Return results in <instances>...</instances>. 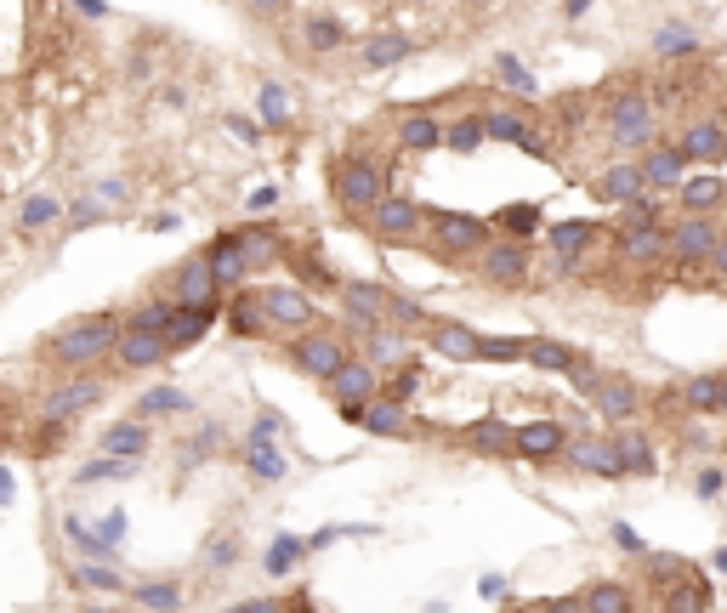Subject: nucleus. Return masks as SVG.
<instances>
[{"label": "nucleus", "instance_id": "052dcab7", "mask_svg": "<svg viewBox=\"0 0 727 613\" xmlns=\"http://www.w3.org/2000/svg\"><path fill=\"white\" fill-rule=\"evenodd\" d=\"M478 591H483V596H506V579H500V574H483V579H478Z\"/></svg>", "mask_w": 727, "mask_h": 613}, {"label": "nucleus", "instance_id": "f257e3e1", "mask_svg": "<svg viewBox=\"0 0 727 613\" xmlns=\"http://www.w3.org/2000/svg\"><path fill=\"white\" fill-rule=\"evenodd\" d=\"M120 347V324L108 313H91V318H74L69 330L52 335V358L57 364H97L103 352Z\"/></svg>", "mask_w": 727, "mask_h": 613}, {"label": "nucleus", "instance_id": "cd10ccee", "mask_svg": "<svg viewBox=\"0 0 727 613\" xmlns=\"http://www.w3.org/2000/svg\"><path fill=\"white\" fill-rule=\"evenodd\" d=\"M586 613H637V596H631V585H591L586 591Z\"/></svg>", "mask_w": 727, "mask_h": 613}, {"label": "nucleus", "instance_id": "f704fd0d", "mask_svg": "<svg viewBox=\"0 0 727 613\" xmlns=\"http://www.w3.org/2000/svg\"><path fill=\"white\" fill-rule=\"evenodd\" d=\"M614 443H620V455H625V472H637V477L659 472V466H654V449H648V438H642V432H614Z\"/></svg>", "mask_w": 727, "mask_h": 613}, {"label": "nucleus", "instance_id": "37998d69", "mask_svg": "<svg viewBox=\"0 0 727 613\" xmlns=\"http://www.w3.org/2000/svg\"><path fill=\"white\" fill-rule=\"evenodd\" d=\"M52 216H57V199H52V193H35V199L23 205V228H46Z\"/></svg>", "mask_w": 727, "mask_h": 613}, {"label": "nucleus", "instance_id": "0e129e2a", "mask_svg": "<svg viewBox=\"0 0 727 613\" xmlns=\"http://www.w3.org/2000/svg\"><path fill=\"white\" fill-rule=\"evenodd\" d=\"M74 6H80V12H86V18H103V12H108L103 0H74Z\"/></svg>", "mask_w": 727, "mask_h": 613}, {"label": "nucleus", "instance_id": "338daca9", "mask_svg": "<svg viewBox=\"0 0 727 613\" xmlns=\"http://www.w3.org/2000/svg\"><path fill=\"white\" fill-rule=\"evenodd\" d=\"M86 613H114V608H86Z\"/></svg>", "mask_w": 727, "mask_h": 613}, {"label": "nucleus", "instance_id": "6e6d98bb", "mask_svg": "<svg viewBox=\"0 0 727 613\" xmlns=\"http://www.w3.org/2000/svg\"><path fill=\"white\" fill-rule=\"evenodd\" d=\"M12 500H18V477L0 466V506H12Z\"/></svg>", "mask_w": 727, "mask_h": 613}, {"label": "nucleus", "instance_id": "864d4df0", "mask_svg": "<svg viewBox=\"0 0 727 613\" xmlns=\"http://www.w3.org/2000/svg\"><path fill=\"white\" fill-rule=\"evenodd\" d=\"M228 613H284V602H273V596H256V602H239V608Z\"/></svg>", "mask_w": 727, "mask_h": 613}, {"label": "nucleus", "instance_id": "6ab92c4d", "mask_svg": "<svg viewBox=\"0 0 727 613\" xmlns=\"http://www.w3.org/2000/svg\"><path fill=\"white\" fill-rule=\"evenodd\" d=\"M597 409H603V421H637L642 392L625 381V375H608V381L597 386Z\"/></svg>", "mask_w": 727, "mask_h": 613}, {"label": "nucleus", "instance_id": "4be33fe9", "mask_svg": "<svg viewBox=\"0 0 727 613\" xmlns=\"http://www.w3.org/2000/svg\"><path fill=\"white\" fill-rule=\"evenodd\" d=\"M103 455H125V460H142L148 455V426H142V415H131V421L108 426L103 432Z\"/></svg>", "mask_w": 727, "mask_h": 613}, {"label": "nucleus", "instance_id": "aec40b11", "mask_svg": "<svg viewBox=\"0 0 727 613\" xmlns=\"http://www.w3.org/2000/svg\"><path fill=\"white\" fill-rule=\"evenodd\" d=\"M659 602H665V608L659 613H705L710 608V585H705V574H682L676 579V585H665V596H659Z\"/></svg>", "mask_w": 727, "mask_h": 613}, {"label": "nucleus", "instance_id": "69168bd1", "mask_svg": "<svg viewBox=\"0 0 727 613\" xmlns=\"http://www.w3.org/2000/svg\"><path fill=\"white\" fill-rule=\"evenodd\" d=\"M716 568H722V574H727V545H722V551H716Z\"/></svg>", "mask_w": 727, "mask_h": 613}, {"label": "nucleus", "instance_id": "412c9836", "mask_svg": "<svg viewBox=\"0 0 727 613\" xmlns=\"http://www.w3.org/2000/svg\"><path fill=\"white\" fill-rule=\"evenodd\" d=\"M177 290H182V301H211V290H222V284H216V267H211V250H199V256L182 262Z\"/></svg>", "mask_w": 727, "mask_h": 613}, {"label": "nucleus", "instance_id": "09e8293b", "mask_svg": "<svg viewBox=\"0 0 727 613\" xmlns=\"http://www.w3.org/2000/svg\"><path fill=\"white\" fill-rule=\"evenodd\" d=\"M205 562H211V568H233V562H239V540H211V551H205Z\"/></svg>", "mask_w": 727, "mask_h": 613}, {"label": "nucleus", "instance_id": "7c9ffc66", "mask_svg": "<svg viewBox=\"0 0 727 613\" xmlns=\"http://www.w3.org/2000/svg\"><path fill=\"white\" fill-rule=\"evenodd\" d=\"M233 239L245 245L250 267H273V262H279V233H273V228H239Z\"/></svg>", "mask_w": 727, "mask_h": 613}, {"label": "nucleus", "instance_id": "4c0bfd02", "mask_svg": "<svg viewBox=\"0 0 727 613\" xmlns=\"http://www.w3.org/2000/svg\"><path fill=\"white\" fill-rule=\"evenodd\" d=\"M642 568H648V579H654L659 591H665V585H676V579L688 574V562L671 557V551H648V557H642Z\"/></svg>", "mask_w": 727, "mask_h": 613}, {"label": "nucleus", "instance_id": "473e14b6", "mask_svg": "<svg viewBox=\"0 0 727 613\" xmlns=\"http://www.w3.org/2000/svg\"><path fill=\"white\" fill-rule=\"evenodd\" d=\"M307 545H313V540H296V534H279V540L267 545L262 568H267V574H273V579H279V574H290V568L302 562V551H307Z\"/></svg>", "mask_w": 727, "mask_h": 613}, {"label": "nucleus", "instance_id": "f3484780", "mask_svg": "<svg viewBox=\"0 0 727 613\" xmlns=\"http://www.w3.org/2000/svg\"><path fill=\"white\" fill-rule=\"evenodd\" d=\"M211 267H216V284H222V290H239V284L256 273V267H250V256H245V245H239L233 233H222V239L211 245Z\"/></svg>", "mask_w": 727, "mask_h": 613}, {"label": "nucleus", "instance_id": "774afa93", "mask_svg": "<svg viewBox=\"0 0 727 613\" xmlns=\"http://www.w3.org/2000/svg\"><path fill=\"white\" fill-rule=\"evenodd\" d=\"M722 409H727V381H722Z\"/></svg>", "mask_w": 727, "mask_h": 613}, {"label": "nucleus", "instance_id": "b1692460", "mask_svg": "<svg viewBox=\"0 0 727 613\" xmlns=\"http://www.w3.org/2000/svg\"><path fill=\"white\" fill-rule=\"evenodd\" d=\"M398 142H404L409 154H432V148H444V125L432 120V114H409Z\"/></svg>", "mask_w": 727, "mask_h": 613}, {"label": "nucleus", "instance_id": "79ce46f5", "mask_svg": "<svg viewBox=\"0 0 727 613\" xmlns=\"http://www.w3.org/2000/svg\"><path fill=\"white\" fill-rule=\"evenodd\" d=\"M171 313H177V307H171V301H148V307H142L137 318H131V324H137V330H171Z\"/></svg>", "mask_w": 727, "mask_h": 613}, {"label": "nucleus", "instance_id": "7ed1b4c3", "mask_svg": "<svg viewBox=\"0 0 727 613\" xmlns=\"http://www.w3.org/2000/svg\"><path fill=\"white\" fill-rule=\"evenodd\" d=\"M426 228H432L438 250H449V256H478L495 239V228L483 216H466V211H426Z\"/></svg>", "mask_w": 727, "mask_h": 613}, {"label": "nucleus", "instance_id": "680f3d73", "mask_svg": "<svg viewBox=\"0 0 727 613\" xmlns=\"http://www.w3.org/2000/svg\"><path fill=\"white\" fill-rule=\"evenodd\" d=\"M97 193H103L108 205H120V199H125V182H103V188H97Z\"/></svg>", "mask_w": 727, "mask_h": 613}, {"label": "nucleus", "instance_id": "c756f323", "mask_svg": "<svg viewBox=\"0 0 727 613\" xmlns=\"http://www.w3.org/2000/svg\"><path fill=\"white\" fill-rule=\"evenodd\" d=\"M131 596H137L142 608H154V613H177L182 608V585L177 579H142Z\"/></svg>", "mask_w": 727, "mask_h": 613}, {"label": "nucleus", "instance_id": "5701e85b", "mask_svg": "<svg viewBox=\"0 0 727 613\" xmlns=\"http://www.w3.org/2000/svg\"><path fill=\"white\" fill-rule=\"evenodd\" d=\"M466 443H472L478 455H517V432L506 421H478L466 432Z\"/></svg>", "mask_w": 727, "mask_h": 613}, {"label": "nucleus", "instance_id": "20e7f679", "mask_svg": "<svg viewBox=\"0 0 727 613\" xmlns=\"http://www.w3.org/2000/svg\"><path fill=\"white\" fill-rule=\"evenodd\" d=\"M336 199L347 211H375V205L387 199V171H381L375 159H347L336 171Z\"/></svg>", "mask_w": 727, "mask_h": 613}, {"label": "nucleus", "instance_id": "c85d7f7f", "mask_svg": "<svg viewBox=\"0 0 727 613\" xmlns=\"http://www.w3.org/2000/svg\"><path fill=\"white\" fill-rule=\"evenodd\" d=\"M245 460H250V477H256V483H279V477L290 472V460L279 455V443H250Z\"/></svg>", "mask_w": 727, "mask_h": 613}, {"label": "nucleus", "instance_id": "de8ad7c7", "mask_svg": "<svg viewBox=\"0 0 727 613\" xmlns=\"http://www.w3.org/2000/svg\"><path fill=\"white\" fill-rule=\"evenodd\" d=\"M415 392H421V369H415V364H404V369H398V375H392V392H387V398L409 403V398H415Z\"/></svg>", "mask_w": 727, "mask_h": 613}, {"label": "nucleus", "instance_id": "bb28decb", "mask_svg": "<svg viewBox=\"0 0 727 613\" xmlns=\"http://www.w3.org/2000/svg\"><path fill=\"white\" fill-rule=\"evenodd\" d=\"M404 57H409V35H398V29L364 40V63H370V69H392V63H404Z\"/></svg>", "mask_w": 727, "mask_h": 613}, {"label": "nucleus", "instance_id": "58836bf2", "mask_svg": "<svg viewBox=\"0 0 727 613\" xmlns=\"http://www.w3.org/2000/svg\"><path fill=\"white\" fill-rule=\"evenodd\" d=\"M512 358H529V341H512V335H483V364H512Z\"/></svg>", "mask_w": 727, "mask_h": 613}, {"label": "nucleus", "instance_id": "c9c22d12", "mask_svg": "<svg viewBox=\"0 0 727 613\" xmlns=\"http://www.w3.org/2000/svg\"><path fill=\"white\" fill-rule=\"evenodd\" d=\"M347 290V307H364V313H375V318H387V307H392V296L381 290L375 279H353V284H341Z\"/></svg>", "mask_w": 727, "mask_h": 613}, {"label": "nucleus", "instance_id": "a878e982", "mask_svg": "<svg viewBox=\"0 0 727 613\" xmlns=\"http://www.w3.org/2000/svg\"><path fill=\"white\" fill-rule=\"evenodd\" d=\"M529 364H534V369H546V375H568V369L580 364V352L563 347V341H546V335H540V341H529Z\"/></svg>", "mask_w": 727, "mask_h": 613}, {"label": "nucleus", "instance_id": "f8f14e48", "mask_svg": "<svg viewBox=\"0 0 727 613\" xmlns=\"http://www.w3.org/2000/svg\"><path fill=\"white\" fill-rule=\"evenodd\" d=\"M97 398H103V386L97 381H69V386H57V392H46V409H40V415L57 421V426H69L74 415H86Z\"/></svg>", "mask_w": 727, "mask_h": 613}, {"label": "nucleus", "instance_id": "c03bdc74", "mask_svg": "<svg viewBox=\"0 0 727 613\" xmlns=\"http://www.w3.org/2000/svg\"><path fill=\"white\" fill-rule=\"evenodd\" d=\"M284 432V415L279 409H256V426H250V443H273Z\"/></svg>", "mask_w": 727, "mask_h": 613}, {"label": "nucleus", "instance_id": "dca6fc26", "mask_svg": "<svg viewBox=\"0 0 727 613\" xmlns=\"http://www.w3.org/2000/svg\"><path fill=\"white\" fill-rule=\"evenodd\" d=\"M228 330L245 335V341H256V335H273V313H267V301L250 296V290H239V296L228 301Z\"/></svg>", "mask_w": 727, "mask_h": 613}, {"label": "nucleus", "instance_id": "49530a36", "mask_svg": "<svg viewBox=\"0 0 727 613\" xmlns=\"http://www.w3.org/2000/svg\"><path fill=\"white\" fill-rule=\"evenodd\" d=\"M80 579H86L91 591H120V574H114L108 562H86V568H80Z\"/></svg>", "mask_w": 727, "mask_h": 613}, {"label": "nucleus", "instance_id": "603ef678", "mask_svg": "<svg viewBox=\"0 0 727 613\" xmlns=\"http://www.w3.org/2000/svg\"><path fill=\"white\" fill-rule=\"evenodd\" d=\"M387 313L398 318V324H421V307H415L409 296H392V307H387Z\"/></svg>", "mask_w": 727, "mask_h": 613}, {"label": "nucleus", "instance_id": "bf43d9fd", "mask_svg": "<svg viewBox=\"0 0 727 613\" xmlns=\"http://www.w3.org/2000/svg\"><path fill=\"white\" fill-rule=\"evenodd\" d=\"M74 222H103V205H91V199H80V205H74Z\"/></svg>", "mask_w": 727, "mask_h": 613}, {"label": "nucleus", "instance_id": "9d476101", "mask_svg": "<svg viewBox=\"0 0 727 613\" xmlns=\"http://www.w3.org/2000/svg\"><path fill=\"white\" fill-rule=\"evenodd\" d=\"M330 392H336L341 409H353V403L381 398V375H375V364H364V358H347V364H341V375L330 381Z\"/></svg>", "mask_w": 727, "mask_h": 613}, {"label": "nucleus", "instance_id": "a211bd4d", "mask_svg": "<svg viewBox=\"0 0 727 613\" xmlns=\"http://www.w3.org/2000/svg\"><path fill=\"white\" fill-rule=\"evenodd\" d=\"M489 228L500 233V239H523V245H529V239H540V233H546V211H540V205H500V216L495 222H489Z\"/></svg>", "mask_w": 727, "mask_h": 613}, {"label": "nucleus", "instance_id": "ddd939ff", "mask_svg": "<svg viewBox=\"0 0 727 613\" xmlns=\"http://www.w3.org/2000/svg\"><path fill=\"white\" fill-rule=\"evenodd\" d=\"M568 449V432L563 421H523L517 426V455L523 460H551Z\"/></svg>", "mask_w": 727, "mask_h": 613}, {"label": "nucleus", "instance_id": "1a4fd4ad", "mask_svg": "<svg viewBox=\"0 0 727 613\" xmlns=\"http://www.w3.org/2000/svg\"><path fill=\"white\" fill-rule=\"evenodd\" d=\"M114 358H120L125 369L165 364V358H171V341H165L160 330H137V324H125V330H120V347H114Z\"/></svg>", "mask_w": 727, "mask_h": 613}, {"label": "nucleus", "instance_id": "4d7b16f0", "mask_svg": "<svg viewBox=\"0 0 727 613\" xmlns=\"http://www.w3.org/2000/svg\"><path fill=\"white\" fill-rule=\"evenodd\" d=\"M614 540H620L625 551H637V557H648V551H642V540H637V528H625V523H620V528H614Z\"/></svg>", "mask_w": 727, "mask_h": 613}, {"label": "nucleus", "instance_id": "e2e57ef3", "mask_svg": "<svg viewBox=\"0 0 727 613\" xmlns=\"http://www.w3.org/2000/svg\"><path fill=\"white\" fill-rule=\"evenodd\" d=\"M250 12H262V18H273V12H284V0H250Z\"/></svg>", "mask_w": 727, "mask_h": 613}, {"label": "nucleus", "instance_id": "8fccbe9b", "mask_svg": "<svg viewBox=\"0 0 727 613\" xmlns=\"http://www.w3.org/2000/svg\"><path fill=\"white\" fill-rule=\"evenodd\" d=\"M211 443H216V432H211V426H205V432H199V438H194V443H188V449H182V455H177V466H182V472H188V466H199Z\"/></svg>", "mask_w": 727, "mask_h": 613}, {"label": "nucleus", "instance_id": "39448f33", "mask_svg": "<svg viewBox=\"0 0 727 613\" xmlns=\"http://www.w3.org/2000/svg\"><path fill=\"white\" fill-rule=\"evenodd\" d=\"M421 222H426V211L415 205V199H404V193H387V199H381V205L370 211L375 239H387V245H409Z\"/></svg>", "mask_w": 727, "mask_h": 613}, {"label": "nucleus", "instance_id": "423d86ee", "mask_svg": "<svg viewBox=\"0 0 727 613\" xmlns=\"http://www.w3.org/2000/svg\"><path fill=\"white\" fill-rule=\"evenodd\" d=\"M290 364L302 369V375H319L324 386L341 375V364H347V347H341L336 335H302L296 347H290Z\"/></svg>", "mask_w": 727, "mask_h": 613}, {"label": "nucleus", "instance_id": "4468645a", "mask_svg": "<svg viewBox=\"0 0 727 613\" xmlns=\"http://www.w3.org/2000/svg\"><path fill=\"white\" fill-rule=\"evenodd\" d=\"M432 352L449 358V364H478L483 358V335L466 330V324H432Z\"/></svg>", "mask_w": 727, "mask_h": 613}, {"label": "nucleus", "instance_id": "5fc2aeb1", "mask_svg": "<svg viewBox=\"0 0 727 613\" xmlns=\"http://www.w3.org/2000/svg\"><path fill=\"white\" fill-rule=\"evenodd\" d=\"M273 205H279V188H273V182L250 193V211H273Z\"/></svg>", "mask_w": 727, "mask_h": 613}, {"label": "nucleus", "instance_id": "e433bc0d", "mask_svg": "<svg viewBox=\"0 0 727 613\" xmlns=\"http://www.w3.org/2000/svg\"><path fill=\"white\" fill-rule=\"evenodd\" d=\"M722 381L727 375H693V381L682 386V403H688V409H722Z\"/></svg>", "mask_w": 727, "mask_h": 613}, {"label": "nucleus", "instance_id": "2eb2a0df", "mask_svg": "<svg viewBox=\"0 0 727 613\" xmlns=\"http://www.w3.org/2000/svg\"><path fill=\"white\" fill-rule=\"evenodd\" d=\"M216 324V307L211 301H182L177 313H171V330H165V341H171V352H182V347H194L199 335Z\"/></svg>", "mask_w": 727, "mask_h": 613}, {"label": "nucleus", "instance_id": "3c124183", "mask_svg": "<svg viewBox=\"0 0 727 613\" xmlns=\"http://www.w3.org/2000/svg\"><path fill=\"white\" fill-rule=\"evenodd\" d=\"M97 534H103L108 545H120V540H125V511H108L103 523H97Z\"/></svg>", "mask_w": 727, "mask_h": 613}, {"label": "nucleus", "instance_id": "a19ab883", "mask_svg": "<svg viewBox=\"0 0 727 613\" xmlns=\"http://www.w3.org/2000/svg\"><path fill=\"white\" fill-rule=\"evenodd\" d=\"M307 46H313V52H336L341 46V23L336 18H307Z\"/></svg>", "mask_w": 727, "mask_h": 613}, {"label": "nucleus", "instance_id": "393cba45", "mask_svg": "<svg viewBox=\"0 0 727 613\" xmlns=\"http://www.w3.org/2000/svg\"><path fill=\"white\" fill-rule=\"evenodd\" d=\"M188 409H194V398L177 392V386H154V392H142V398H137L142 421H154V415H188Z\"/></svg>", "mask_w": 727, "mask_h": 613}, {"label": "nucleus", "instance_id": "f03ea898", "mask_svg": "<svg viewBox=\"0 0 727 613\" xmlns=\"http://www.w3.org/2000/svg\"><path fill=\"white\" fill-rule=\"evenodd\" d=\"M478 273L483 284H495V290H523L534 273V250L523 239H489L478 250Z\"/></svg>", "mask_w": 727, "mask_h": 613}, {"label": "nucleus", "instance_id": "a18cd8bd", "mask_svg": "<svg viewBox=\"0 0 727 613\" xmlns=\"http://www.w3.org/2000/svg\"><path fill=\"white\" fill-rule=\"evenodd\" d=\"M495 69H500V80H506V86H512V91H523V97H534V80H529V69H523L517 57H500Z\"/></svg>", "mask_w": 727, "mask_h": 613}, {"label": "nucleus", "instance_id": "2f4dec72", "mask_svg": "<svg viewBox=\"0 0 727 613\" xmlns=\"http://www.w3.org/2000/svg\"><path fill=\"white\" fill-rule=\"evenodd\" d=\"M125 477H137V460L103 455V460H91V466H80V472H74V483H125Z\"/></svg>", "mask_w": 727, "mask_h": 613}, {"label": "nucleus", "instance_id": "9b49d317", "mask_svg": "<svg viewBox=\"0 0 727 613\" xmlns=\"http://www.w3.org/2000/svg\"><path fill=\"white\" fill-rule=\"evenodd\" d=\"M267 313H273V330H307L313 324V301L296 290V284H273V290H262Z\"/></svg>", "mask_w": 727, "mask_h": 613}, {"label": "nucleus", "instance_id": "0eeeda50", "mask_svg": "<svg viewBox=\"0 0 727 613\" xmlns=\"http://www.w3.org/2000/svg\"><path fill=\"white\" fill-rule=\"evenodd\" d=\"M353 426H364L370 438H409V409L398 398H370V403H353L341 409Z\"/></svg>", "mask_w": 727, "mask_h": 613}, {"label": "nucleus", "instance_id": "6e6552de", "mask_svg": "<svg viewBox=\"0 0 727 613\" xmlns=\"http://www.w3.org/2000/svg\"><path fill=\"white\" fill-rule=\"evenodd\" d=\"M568 466H580V472H597V477H620L625 472V455L614 438H574L563 449Z\"/></svg>", "mask_w": 727, "mask_h": 613}, {"label": "nucleus", "instance_id": "ea45409f", "mask_svg": "<svg viewBox=\"0 0 727 613\" xmlns=\"http://www.w3.org/2000/svg\"><path fill=\"white\" fill-rule=\"evenodd\" d=\"M256 108H262V125H284V120H290V91H284V86H262Z\"/></svg>", "mask_w": 727, "mask_h": 613}, {"label": "nucleus", "instance_id": "13d9d810", "mask_svg": "<svg viewBox=\"0 0 727 613\" xmlns=\"http://www.w3.org/2000/svg\"><path fill=\"white\" fill-rule=\"evenodd\" d=\"M693 489L705 494V500H710V494H722V472H699V483H693Z\"/></svg>", "mask_w": 727, "mask_h": 613}, {"label": "nucleus", "instance_id": "72a5a7b5", "mask_svg": "<svg viewBox=\"0 0 727 613\" xmlns=\"http://www.w3.org/2000/svg\"><path fill=\"white\" fill-rule=\"evenodd\" d=\"M483 142H489V131H483V114H466V120H455L444 131V148H455V154H478Z\"/></svg>", "mask_w": 727, "mask_h": 613}]
</instances>
